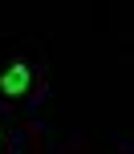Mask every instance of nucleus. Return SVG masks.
I'll return each mask as SVG.
<instances>
[{"label": "nucleus", "mask_w": 134, "mask_h": 154, "mask_svg": "<svg viewBox=\"0 0 134 154\" xmlns=\"http://www.w3.org/2000/svg\"><path fill=\"white\" fill-rule=\"evenodd\" d=\"M29 85H33V69L24 61H16V65H8L4 77H0V89L8 93V97H16V93H29Z\"/></svg>", "instance_id": "f257e3e1"}]
</instances>
